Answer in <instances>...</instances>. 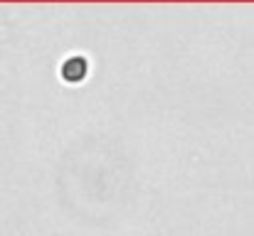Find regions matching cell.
<instances>
[{"mask_svg": "<svg viewBox=\"0 0 254 236\" xmlns=\"http://www.w3.org/2000/svg\"><path fill=\"white\" fill-rule=\"evenodd\" d=\"M86 69H89V64H86L84 57H69L62 64V79L69 81V84H77L86 77Z\"/></svg>", "mask_w": 254, "mask_h": 236, "instance_id": "cell-1", "label": "cell"}]
</instances>
